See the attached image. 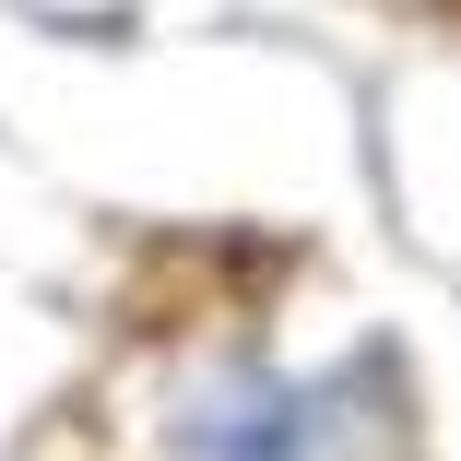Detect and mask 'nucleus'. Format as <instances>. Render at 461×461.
<instances>
[{"label":"nucleus","instance_id":"obj_1","mask_svg":"<svg viewBox=\"0 0 461 461\" xmlns=\"http://www.w3.org/2000/svg\"><path fill=\"white\" fill-rule=\"evenodd\" d=\"M119 461H414V391L379 343L285 379L249 320H225L213 355L154 366V391L119 426Z\"/></svg>","mask_w":461,"mask_h":461}]
</instances>
